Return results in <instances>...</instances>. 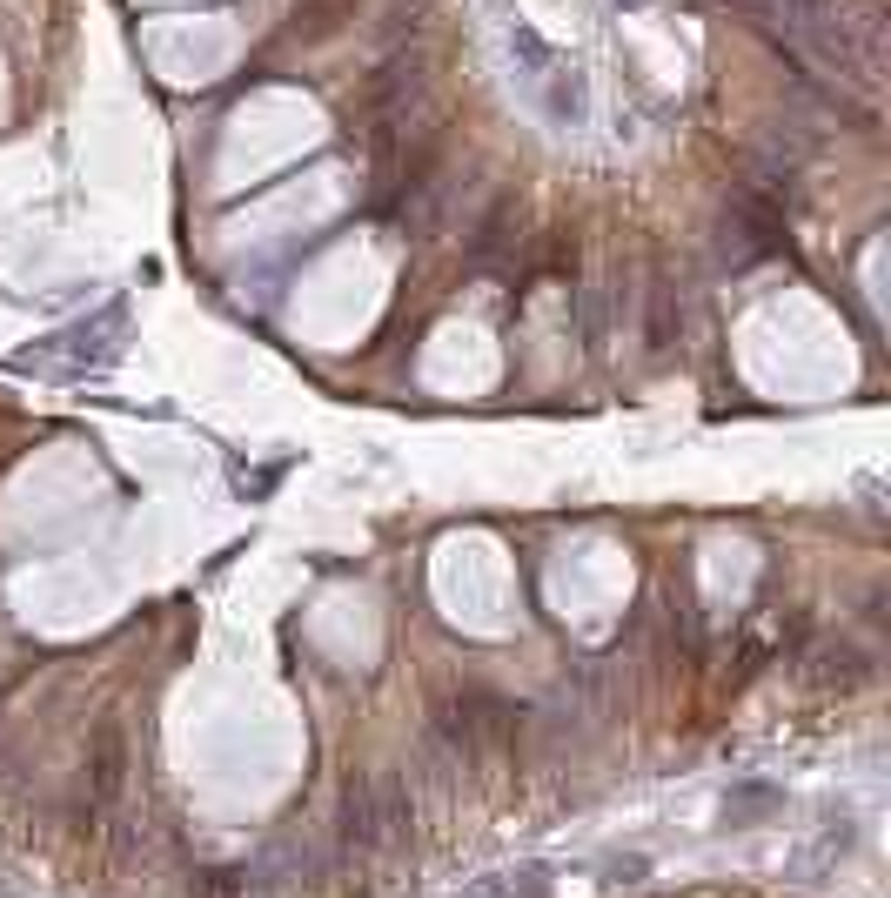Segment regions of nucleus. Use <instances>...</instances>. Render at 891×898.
<instances>
[{
    "label": "nucleus",
    "mask_w": 891,
    "mask_h": 898,
    "mask_svg": "<svg viewBox=\"0 0 891 898\" xmlns=\"http://www.w3.org/2000/svg\"><path fill=\"white\" fill-rule=\"evenodd\" d=\"M335 838H342V858H335V865H356V858L382 852L376 778H349V785H342V805H335Z\"/></svg>",
    "instance_id": "1"
},
{
    "label": "nucleus",
    "mask_w": 891,
    "mask_h": 898,
    "mask_svg": "<svg viewBox=\"0 0 891 898\" xmlns=\"http://www.w3.org/2000/svg\"><path fill=\"white\" fill-rule=\"evenodd\" d=\"M121 785H128V731H121L114 718H101L94 724V738H88V791H94V805H114Z\"/></svg>",
    "instance_id": "2"
},
{
    "label": "nucleus",
    "mask_w": 891,
    "mask_h": 898,
    "mask_svg": "<svg viewBox=\"0 0 891 898\" xmlns=\"http://www.w3.org/2000/svg\"><path fill=\"white\" fill-rule=\"evenodd\" d=\"M376 818H382V845H409L416 838V785H409V771L376 778Z\"/></svg>",
    "instance_id": "3"
},
{
    "label": "nucleus",
    "mask_w": 891,
    "mask_h": 898,
    "mask_svg": "<svg viewBox=\"0 0 891 898\" xmlns=\"http://www.w3.org/2000/svg\"><path fill=\"white\" fill-rule=\"evenodd\" d=\"M463 771L469 764L449 751L436 731H423V744H416V764H409V785H423V791H456L463 785Z\"/></svg>",
    "instance_id": "4"
},
{
    "label": "nucleus",
    "mask_w": 891,
    "mask_h": 898,
    "mask_svg": "<svg viewBox=\"0 0 891 898\" xmlns=\"http://www.w3.org/2000/svg\"><path fill=\"white\" fill-rule=\"evenodd\" d=\"M557 892V878H550V865H516V872H490L476 878L463 898H550Z\"/></svg>",
    "instance_id": "5"
},
{
    "label": "nucleus",
    "mask_w": 891,
    "mask_h": 898,
    "mask_svg": "<svg viewBox=\"0 0 891 898\" xmlns=\"http://www.w3.org/2000/svg\"><path fill=\"white\" fill-rule=\"evenodd\" d=\"M778 805H784V791L764 785V778H737V785L724 791V818H731V825H758V818H771Z\"/></svg>",
    "instance_id": "6"
},
{
    "label": "nucleus",
    "mask_w": 891,
    "mask_h": 898,
    "mask_svg": "<svg viewBox=\"0 0 891 898\" xmlns=\"http://www.w3.org/2000/svg\"><path fill=\"white\" fill-rule=\"evenodd\" d=\"M650 872V858H617V865H610V878H644Z\"/></svg>",
    "instance_id": "7"
}]
</instances>
